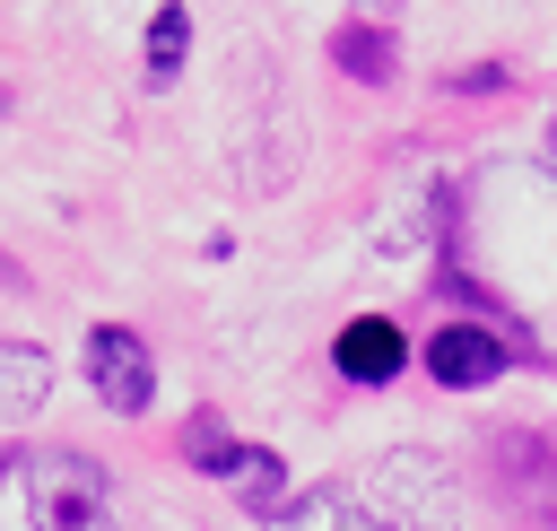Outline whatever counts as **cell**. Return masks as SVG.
Here are the masks:
<instances>
[{
	"instance_id": "8992f818",
	"label": "cell",
	"mask_w": 557,
	"mask_h": 531,
	"mask_svg": "<svg viewBox=\"0 0 557 531\" xmlns=\"http://www.w3.org/2000/svg\"><path fill=\"white\" fill-rule=\"evenodd\" d=\"M331 357H339V374H348V383H392V374H400V357H409V339H400L383 313H366V322H348V331H339V348H331Z\"/></svg>"
},
{
	"instance_id": "52a82bcc",
	"label": "cell",
	"mask_w": 557,
	"mask_h": 531,
	"mask_svg": "<svg viewBox=\"0 0 557 531\" xmlns=\"http://www.w3.org/2000/svg\"><path fill=\"white\" fill-rule=\"evenodd\" d=\"M44 400H52V357L26 348V339H0V427L35 418Z\"/></svg>"
},
{
	"instance_id": "7a4b0ae2",
	"label": "cell",
	"mask_w": 557,
	"mask_h": 531,
	"mask_svg": "<svg viewBox=\"0 0 557 531\" xmlns=\"http://www.w3.org/2000/svg\"><path fill=\"white\" fill-rule=\"evenodd\" d=\"M87 383H96V400H104L113 418H139V409L157 400L148 339H139V331H122V322H96V331H87Z\"/></svg>"
},
{
	"instance_id": "ba28073f",
	"label": "cell",
	"mask_w": 557,
	"mask_h": 531,
	"mask_svg": "<svg viewBox=\"0 0 557 531\" xmlns=\"http://www.w3.org/2000/svg\"><path fill=\"white\" fill-rule=\"evenodd\" d=\"M331 61L348 70V78H392V26H374V17H357V26H339L331 35Z\"/></svg>"
},
{
	"instance_id": "8fae6325",
	"label": "cell",
	"mask_w": 557,
	"mask_h": 531,
	"mask_svg": "<svg viewBox=\"0 0 557 531\" xmlns=\"http://www.w3.org/2000/svg\"><path fill=\"white\" fill-rule=\"evenodd\" d=\"M0 470H9V461H0Z\"/></svg>"
},
{
	"instance_id": "9c48e42d",
	"label": "cell",
	"mask_w": 557,
	"mask_h": 531,
	"mask_svg": "<svg viewBox=\"0 0 557 531\" xmlns=\"http://www.w3.org/2000/svg\"><path fill=\"white\" fill-rule=\"evenodd\" d=\"M183 52H191V9H183V0H165V9L148 17V78L165 87V78L183 70Z\"/></svg>"
},
{
	"instance_id": "30bf717a",
	"label": "cell",
	"mask_w": 557,
	"mask_h": 531,
	"mask_svg": "<svg viewBox=\"0 0 557 531\" xmlns=\"http://www.w3.org/2000/svg\"><path fill=\"white\" fill-rule=\"evenodd\" d=\"M548 157H557V113H548Z\"/></svg>"
},
{
	"instance_id": "3957f363",
	"label": "cell",
	"mask_w": 557,
	"mask_h": 531,
	"mask_svg": "<svg viewBox=\"0 0 557 531\" xmlns=\"http://www.w3.org/2000/svg\"><path fill=\"white\" fill-rule=\"evenodd\" d=\"M200 470H218V479H235L244 487V505L252 514H270V505H287V479H278V461L261 453V444H235L218 418H191V444H183Z\"/></svg>"
},
{
	"instance_id": "277c9868",
	"label": "cell",
	"mask_w": 557,
	"mask_h": 531,
	"mask_svg": "<svg viewBox=\"0 0 557 531\" xmlns=\"http://www.w3.org/2000/svg\"><path fill=\"white\" fill-rule=\"evenodd\" d=\"M252 531H400V522H392V514H374L357 487H305V496L270 505Z\"/></svg>"
},
{
	"instance_id": "6da1fadb",
	"label": "cell",
	"mask_w": 557,
	"mask_h": 531,
	"mask_svg": "<svg viewBox=\"0 0 557 531\" xmlns=\"http://www.w3.org/2000/svg\"><path fill=\"white\" fill-rule=\"evenodd\" d=\"M17 487H26L35 531H122V496H113L104 461H87V453H26Z\"/></svg>"
},
{
	"instance_id": "5b68a950",
	"label": "cell",
	"mask_w": 557,
	"mask_h": 531,
	"mask_svg": "<svg viewBox=\"0 0 557 531\" xmlns=\"http://www.w3.org/2000/svg\"><path fill=\"white\" fill-rule=\"evenodd\" d=\"M426 374H435V383H453V392H479V383H496V374H505V339H496V331H479V322H444V331L426 339Z\"/></svg>"
}]
</instances>
